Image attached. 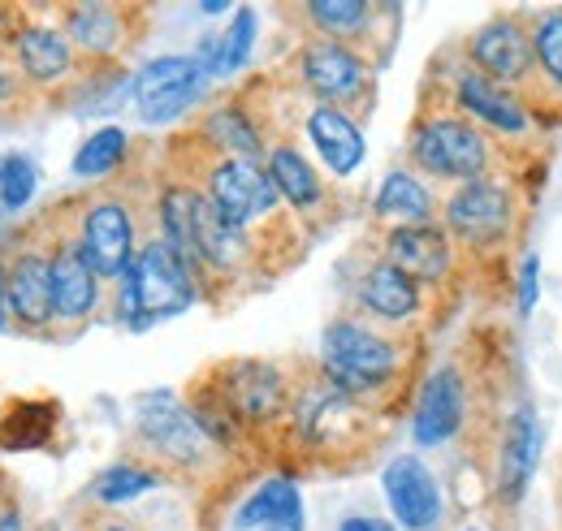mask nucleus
<instances>
[{"instance_id": "nucleus-1", "label": "nucleus", "mask_w": 562, "mask_h": 531, "mask_svg": "<svg viewBox=\"0 0 562 531\" xmlns=\"http://www.w3.org/2000/svg\"><path fill=\"white\" fill-rule=\"evenodd\" d=\"M325 354V376L338 394H372L376 385H385L398 368V350L390 337L363 329L355 320H334L321 341Z\"/></svg>"}, {"instance_id": "nucleus-2", "label": "nucleus", "mask_w": 562, "mask_h": 531, "mask_svg": "<svg viewBox=\"0 0 562 531\" xmlns=\"http://www.w3.org/2000/svg\"><path fill=\"white\" fill-rule=\"evenodd\" d=\"M131 290H135V329H147L165 316H178L195 303V272L191 264L160 238V242H147L135 268H131Z\"/></svg>"}, {"instance_id": "nucleus-3", "label": "nucleus", "mask_w": 562, "mask_h": 531, "mask_svg": "<svg viewBox=\"0 0 562 531\" xmlns=\"http://www.w3.org/2000/svg\"><path fill=\"white\" fill-rule=\"evenodd\" d=\"M412 156L437 178H459V182H476L490 165V147L485 134L463 117H432L424 122L412 138Z\"/></svg>"}, {"instance_id": "nucleus-4", "label": "nucleus", "mask_w": 562, "mask_h": 531, "mask_svg": "<svg viewBox=\"0 0 562 531\" xmlns=\"http://www.w3.org/2000/svg\"><path fill=\"white\" fill-rule=\"evenodd\" d=\"M200 82H204V69L195 57H160V61L143 66L135 78V109L143 122L165 126L195 104Z\"/></svg>"}, {"instance_id": "nucleus-5", "label": "nucleus", "mask_w": 562, "mask_h": 531, "mask_svg": "<svg viewBox=\"0 0 562 531\" xmlns=\"http://www.w3.org/2000/svg\"><path fill=\"white\" fill-rule=\"evenodd\" d=\"M209 200L238 225L247 229L251 221H265L273 207H278V187L273 178L251 165V160H221L209 173Z\"/></svg>"}, {"instance_id": "nucleus-6", "label": "nucleus", "mask_w": 562, "mask_h": 531, "mask_svg": "<svg viewBox=\"0 0 562 531\" xmlns=\"http://www.w3.org/2000/svg\"><path fill=\"white\" fill-rule=\"evenodd\" d=\"M510 216H515V203L502 187H493L485 178L476 182H463L450 203H446V221L459 238L476 242V247H490V242H502L510 234Z\"/></svg>"}, {"instance_id": "nucleus-7", "label": "nucleus", "mask_w": 562, "mask_h": 531, "mask_svg": "<svg viewBox=\"0 0 562 531\" xmlns=\"http://www.w3.org/2000/svg\"><path fill=\"white\" fill-rule=\"evenodd\" d=\"M381 484H385V501H390L394 519L407 531H428L441 519V484L416 454L394 459L385 466Z\"/></svg>"}, {"instance_id": "nucleus-8", "label": "nucleus", "mask_w": 562, "mask_h": 531, "mask_svg": "<svg viewBox=\"0 0 562 531\" xmlns=\"http://www.w3.org/2000/svg\"><path fill=\"white\" fill-rule=\"evenodd\" d=\"M82 251L95 268V276H131L135 268V221L122 203H100L82 221Z\"/></svg>"}, {"instance_id": "nucleus-9", "label": "nucleus", "mask_w": 562, "mask_h": 531, "mask_svg": "<svg viewBox=\"0 0 562 531\" xmlns=\"http://www.w3.org/2000/svg\"><path fill=\"white\" fill-rule=\"evenodd\" d=\"M303 82L329 104H351L363 95L368 87V69H363V57L351 53L347 44H334V39H321V44H307L303 48Z\"/></svg>"}, {"instance_id": "nucleus-10", "label": "nucleus", "mask_w": 562, "mask_h": 531, "mask_svg": "<svg viewBox=\"0 0 562 531\" xmlns=\"http://www.w3.org/2000/svg\"><path fill=\"white\" fill-rule=\"evenodd\" d=\"M139 428L143 437L173 463H200L209 432L200 428V419H191L182 406H173L169 398H151L139 406Z\"/></svg>"}, {"instance_id": "nucleus-11", "label": "nucleus", "mask_w": 562, "mask_h": 531, "mask_svg": "<svg viewBox=\"0 0 562 531\" xmlns=\"http://www.w3.org/2000/svg\"><path fill=\"white\" fill-rule=\"evenodd\" d=\"M9 312L18 325L26 329H44L48 320H57V303H53V256L26 251L9 268Z\"/></svg>"}, {"instance_id": "nucleus-12", "label": "nucleus", "mask_w": 562, "mask_h": 531, "mask_svg": "<svg viewBox=\"0 0 562 531\" xmlns=\"http://www.w3.org/2000/svg\"><path fill=\"white\" fill-rule=\"evenodd\" d=\"M463 406H468L463 381H459L450 368L432 372L428 385H424L420 402H416V423H412L416 441H420V445H441V441H450V437L459 432V423H463Z\"/></svg>"}, {"instance_id": "nucleus-13", "label": "nucleus", "mask_w": 562, "mask_h": 531, "mask_svg": "<svg viewBox=\"0 0 562 531\" xmlns=\"http://www.w3.org/2000/svg\"><path fill=\"white\" fill-rule=\"evenodd\" d=\"M472 53H476L481 74L493 78V82H502V87L528 78L532 66H537V48L528 44V35H524L515 22H490V26L476 35Z\"/></svg>"}, {"instance_id": "nucleus-14", "label": "nucleus", "mask_w": 562, "mask_h": 531, "mask_svg": "<svg viewBox=\"0 0 562 531\" xmlns=\"http://www.w3.org/2000/svg\"><path fill=\"white\" fill-rule=\"evenodd\" d=\"M53 303H57V320H82L100 303V276L82 242H66L53 256Z\"/></svg>"}, {"instance_id": "nucleus-15", "label": "nucleus", "mask_w": 562, "mask_h": 531, "mask_svg": "<svg viewBox=\"0 0 562 531\" xmlns=\"http://www.w3.org/2000/svg\"><path fill=\"white\" fill-rule=\"evenodd\" d=\"M390 264L403 268L412 281H441L450 272V242L437 225H403L385 242Z\"/></svg>"}, {"instance_id": "nucleus-16", "label": "nucleus", "mask_w": 562, "mask_h": 531, "mask_svg": "<svg viewBox=\"0 0 562 531\" xmlns=\"http://www.w3.org/2000/svg\"><path fill=\"white\" fill-rule=\"evenodd\" d=\"M537 454H541V432L532 410H519L506 432H502V463H497V493L502 501H519L532 471H537Z\"/></svg>"}, {"instance_id": "nucleus-17", "label": "nucleus", "mask_w": 562, "mask_h": 531, "mask_svg": "<svg viewBox=\"0 0 562 531\" xmlns=\"http://www.w3.org/2000/svg\"><path fill=\"white\" fill-rule=\"evenodd\" d=\"M307 134H312L321 160L329 165V173L347 178V173H355L363 165V134H359V126H355L342 109H329V104L312 109Z\"/></svg>"}, {"instance_id": "nucleus-18", "label": "nucleus", "mask_w": 562, "mask_h": 531, "mask_svg": "<svg viewBox=\"0 0 562 531\" xmlns=\"http://www.w3.org/2000/svg\"><path fill=\"white\" fill-rule=\"evenodd\" d=\"M459 104H463L472 117H481L485 126H493V131H502V134L528 131V113H524V104L510 95V87L485 78L481 69L459 78Z\"/></svg>"}, {"instance_id": "nucleus-19", "label": "nucleus", "mask_w": 562, "mask_h": 531, "mask_svg": "<svg viewBox=\"0 0 562 531\" xmlns=\"http://www.w3.org/2000/svg\"><path fill=\"white\" fill-rule=\"evenodd\" d=\"M195 251H200V264L225 268V272L238 268L247 256V234L209 195L195 200Z\"/></svg>"}, {"instance_id": "nucleus-20", "label": "nucleus", "mask_w": 562, "mask_h": 531, "mask_svg": "<svg viewBox=\"0 0 562 531\" xmlns=\"http://www.w3.org/2000/svg\"><path fill=\"white\" fill-rule=\"evenodd\" d=\"M359 303L381 320H407V316L420 312V290L403 268L385 260V264L368 268L363 285H359Z\"/></svg>"}, {"instance_id": "nucleus-21", "label": "nucleus", "mask_w": 562, "mask_h": 531, "mask_svg": "<svg viewBox=\"0 0 562 531\" xmlns=\"http://www.w3.org/2000/svg\"><path fill=\"white\" fill-rule=\"evenodd\" d=\"M234 528L251 531V528H303V501H299V488L290 479H265L247 501L243 510L234 515Z\"/></svg>"}, {"instance_id": "nucleus-22", "label": "nucleus", "mask_w": 562, "mask_h": 531, "mask_svg": "<svg viewBox=\"0 0 562 531\" xmlns=\"http://www.w3.org/2000/svg\"><path fill=\"white\" fill-rule=\"evenodd\" d=\"M225 406L234 415H247V419H265L281 406V381L273 368H260V363H247L238 372H229L225 381Z\"/></svg>"}, {"instance_id": "nucleus-23", "label": "nucleus", "mask_w": 562, "mask_h": 531, "mask_svg": "<svg viewBox=\"0 0 562 531\" xmlns=\"http://www.w3.org/2000/svg\"><path fill=\"white\" fill-rule=\"evenodd\" d=\"M18 61H22V69H26L35 82H57V78L70 74V66H74L66 35L53 31V26H26V31L18 35Z\"/></svg>"}, {"instance_id": "nucleus-24", "label": "nucleus", "mask_w": 562, "mask_h": 531, "mask_svg": "<svg viewBox=\"0 0 562 531\" xmlns=\"http://www.w3.org/2000/svg\"><path fill=\"white\" fill-rule=\"evenodd\" d=\"M269 178L278 187V195L290 207H316L321 203V178L316 169L294 151V147H273L269 156Z\"/></svg>"}, {"instance_id": "nucleus-25", "label": "nucleus", "mask_w": 562, "mask_h": 531, "mask_svg": "<svg viewBox=\"0 0 562 531\" xmlns=\"http://www.w3.org/2000/svg\"><path fill=\"white\" fill-rule=\"evenodd\" d=\"M376 212L390 216V221H398V229H403V225H424V221L432 216V195L424 191L412 173H390V178L381 182Z\"/></svg>"}, {"instance_id": "nucleus-26", "label": "nucleus", "mask_w": 562, "mask_h": 531, "mask_svg": "<svg viewBox=\"0 0 562 531\" xmlns=\"http://www.w3.org/2000/svg\"><path fill=\"white\" fill-rule=\"evenodd\" d=\"M70 35L87 53H113L122 39V18L109 4H78L70 9Z\"/></svg>"}, {"instance_id": "nucleus-27", "label": "nucleus", "mask_w": 562, "mask_h": 531, "mask_svg": "<svg viewBox=\"0 0 562 531\" xmlns=\"http://www.w3.org/2000/svg\"><path fill=\"white\" fill-rule=\"evenodd\" d=\"M126 147H131V138H126L122 126H100V131L78 147V156H74V173H78V178H104L109 169L122 165Z\"/></svg>"}, {"instance_id": "nucleus-28", "label": "nucleus", "mask_w": 562, "mask_h": 531, "mask_svg": "<svg viewBox=\"0 0 562 531\" xmlns=\"http://www.w3.org/2000/svg\"><path fill=\"white\" fill-rule=\"evenodd\" d=\"M307 18L325 35H334V44H338V39L359 35L368 26V4H359V0H316V4H307Z\"/></svg>"}, {"instance_id": "nucleus-29", "label": "nucleus", "mask_w": 562, "mask_h": 531, "mask_svg": "<svg viewBox=\"0 0 562 531\" xmlns=\"http://www.w3.org/2000/svg\"><path fill=\"white\" fill-rule=\"evenodd\" d=\"M209 134H212V143H221V147L234 151V156H260V134H256V126H251L238 109H221V113H212Z\"/></svg>"}, {"instance_id": "nucleus-30", "label": "nucleus", "mask_w": 562, "mask_h": 531, "mask_svg": "<svg viewBox=\"0 0 562 531\" xmlns=\"http://www.w3.org/2000/svg\"><path fill=\"white\" fill-rule=\"evenodd\" d=\"M147 488H156V475L151 471H143V466H109L100 479H95V497L100 501H109V506H122V501H131V497H143Z\"/></svg>"}, {"instance_id": "nucleus-31", "label": "nucleus", "mask_w": 562, "mask_h": 531, "mask_svg": "<svg viewBox=\"0 0 562 531\" xmlns=\"http://www.w3.org/2000/svg\"><path fill=\"white\" fill-rule=\"evenodd\" d=\"M35 165L26 156H4L0 160V207L4 212H22L35 200Z\"/></svg>"}, {"instance_id": "nucleus-32", "label": "nucleus", "mask_w": 562, "mask_h": 531, "mask_svg": "<svg viewBox=\"0 0 562 531\" xmlns=\"http://www.w3.org/2000/svg\"><path fill=\"white\" fill-rule=\"evenodd\" d=\"M251 48H256V9H238L234 13V26L225 31L221 39V74H234L251 61Z\"/></svg>"}, {"instance_id": "nucleus-33", "label": "nucleus", "mask_w": 562, "mask_h": 531, "mask_svg": "<svg viewBox=\"0 0 562 531\" xmlns=\"http://www.w3.org/2000/svg\"><path fill=\"white\" fill-rule=\"evenodd\" d=\"M532 48H537V66L546 69V74H550V78H554V82L562 87V13H550V18H541Z\"/></svg>"}, {"instance_id": "nucleus-34", "label": "nucleus", "mask_w": 562, "mask_h": 531, "mask_svg": "<svg viewBox=\"0 0 562 531\" xmlns=\"http://www.w3.org/2000/svg\"><path fill=\"white\" fill-rule=\"evenodd\" d=\"M537 276H541V260L528 256V260H524V276H519V312H524V316L537 307Z\"/></svg>"}, {"instance_id": "nucleus-35", "label": "nucleus", "mask_w": 562, "mask_h": 531, "mask_svg": "<svg viewBox=\"0 0 562 531\" xmlns=\"http://www.w3.org/2000/svg\"><path fill=\"white\" fill-rule=\"evenodd\" d=\"M338 531H394L385 519H368V515H355V519H342Z\"/></svg>"}, {"instance_id": "nucleus-36", "label": "nucleus", "mask_w": 562, "mask_h": 531, "mask_svg": "<svg viewBox=\"0 0 562 531\" xmlns=\"http://www.w3.org/2000/svg\"><path fill=\"white\" fill-rule=\"evenodd\" d=\"M4 312H9V276L0 268V329H4Z\"/></svg>"}, {"instance_id": "nucleus-37", "label": "nucleus", "mask_w": 562, "mask_h": 531, "mask_svg": "<svg viewBox=\"0 0 562 531\" xmlns=\"http://www.w3.org/2000/svg\"><path fill=\"white\" fill-rule=\"evenodd\" d=\"M18 510H0V531H18Z\"/></svg>"}, {"instance_id": "nucleus-38", "label": "nucleus", "mask_w": 562, "mask_h": 531, "mask_svg": "<svg viewBox=\"0 0 562 531\" xmlns=\"http://www.w3.org/2000/svg\"><path fill=\"white\" fill-rule=\"evenodd\" d=\"M260 531H303V528H260Z\"/></svg>"}, {"instance_id": "nucleus-39", "label": "nucleus", "mask_w": 562, "mask_h": 531, "mask_svg": "<svg viewBox=\"0 0 562 531\" xmlns=\"http://www.w3.org/2000/svg\"><path fill=\"white\" fill-rule=\"evenodd\" d=\"M104 531H131V528H104Z\"/></svg>"}]
</instances>
